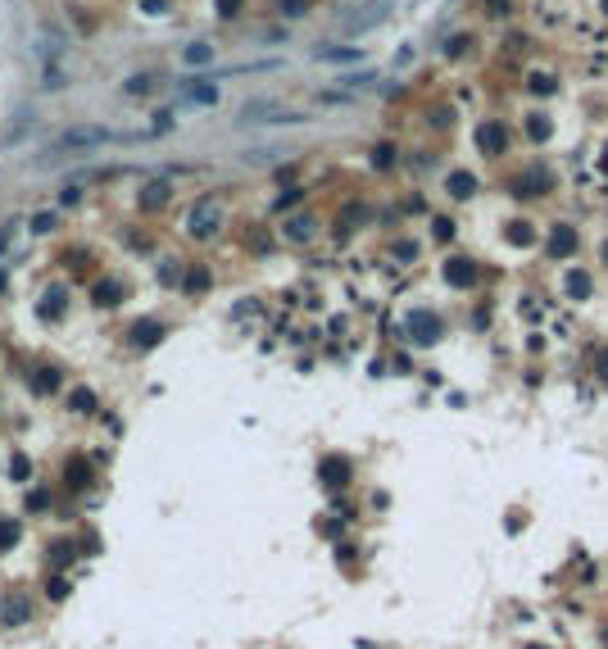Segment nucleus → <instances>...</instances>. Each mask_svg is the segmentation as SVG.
<instances>
[{
    "label": "nucleus",
    "mask_w": 608,
    "mask_h": 649,
    "mask_svg": "<svg viewBox=\"0 0 608 649\" xmlns=\"http://www.w3.org/2000/svg\"><path fill=\"white\" fill-rule=\"evenodd\" d=\"M218 227H223V209H218V200H200V205H191L187 232L196 236V241H209Z\"/></svg>",
    "instance_id": "f257e3e1"
},
{
    "label": "nucleus",
    "mask_w": 608,
    "mask_h": 649,
    "mask_svg": "<svg viewBox=\"0 0 608 649\" xmlns=\"http://www.w3.org/2000/svg\"><path fill=\"white\" fill-rule=\"evenodd\" d=\"M104 141H114L109 128H100V123H82V128H69L60 141H55V150H91V146H104Z\"/></svg>",
    "instance_id": "f03ea898"
},
{
    "label": "nucleus",
    "mask_w": 608,
    "mask_h": 649,
    "mask_svg": "<svg viewBox=\"0 0 608 649\" xmlns=\"http://www.w3.org/2000/svg\"><path fill=\"white\" fill-rule=\"evenodd\" d=\"M177 95L187 104H200V109H214V104H218V87H214V82H205V78H187L177 87Z\"/></svg>",
    "instance_id": "7ed1b4c3"
},
{
    "label": "nucleus",
    "mask_w": 608,
    "mask_h": 649,
    "mask_svg": "<svg viewBox=\"0 0 608 649\" xmlns=\"http://www.w3.org/2000/svg\"><path fill=\"white\" fill-rule=\"evenodd\" d=\"M477 146H481V155H504V150H508V128H504V123H481V128H477Z\"/></svg>",
    "instance_id": "20e7f679"
},
{
    "label": "nucleus",
    "mask_w": 608,
    "mask_h": 649,
    "mask_svg": "<svg viewBox=\"0 0 608 649\" xmlns=\"http://www.w3.org/2000/svg\"><path fill=\"white\" fill-rule=\"evenodd\" d=\"M323 486L327 491H336V486H350V477H354V463L345 459V454H332V459H323Z\"/></svg>",
    "instance_id": "39448f33"
},
{
    "label": "nucleus",
    "mask_w": 608,
    "mask_h": 649,
    "mask_svg": "<svg viewBox=\"0 0 608 649\" xmlns=\"http://www.w3.org/2000/svg\"><path fill=\"white\" fill-rule=\"evenodd\" d=\"M128 341H132V350H150V346H159V341H163V322H154V318H141L137 327L128 332Z\"/></svg>",
    "instance_id": "423d86ee"
},
{
    "label": "nucleus",
    "mask_w": 608,
    "mask_h": 649,
    "mask_svg": "<svg viewBox=\"0 0 608 649\" xmlns=\"http://www.w3.org/2000/svg\"><path fill=\"white\" fill-rule=\"evenodd\" d=\"M409 336L418 341V346H436V341H440L436 313H413V318H409Z\"/></svg>",
    "instance_id": "0eeeda50"
},
{
    "label": "nucleus",
    "mask_w": 608,
    "mask_h": 649,
    "mask_svg": "<svg viewBox=\"0 0 608 649\" xmlns=\"http://www.w3.org/2000/svg\"><path fill=\"white\" fill-rule=\"evenodd\" d=\"M549 254H554V259H572V254H576V232L567 223L554 227V236H549Z\"/></svg>",
    "instance_id": "6e6552de"
},
{
    "label": "nucleus",
    "mask_w": 608,
    "mask_h": 649,
    "mask_svg": "<svg viewBox=\"0 0 608 649\" xmlns=\"http://www.w3.org/2000/svg\"><path fill=\"white\" fill-rule=\"evenodd\" d=\"M168 205V182L163 177H150L146 191H141V214H154V209Z\"/></svg>",
    "instance_id": "1a4fd4ad"
},
{
    "label": "nucleus",
    "mask_w": 608,
    "mask_h": 649,
    "mask_svg": "<svg viewBox=\"0 0 608 649\" xmlns=\"http://www.w3.org/2000/svg\"><path fill=\"white\" fill-rule=\"evenodd\" d=\"M445 278L454 282V286H477V278H481V268L472 259H450L445 264Z\"/></svg>",
    "instance_id": "9d476101"
},
{
    "label": "nucleus",
    "mask_w": 608,
    "mask_h": 649,
    "mask_svg": "<svg viewBox=\"0 0 608 649\" xmlns=\"http://www.w3.org/2000/svg\"><path fill=\"white\" fill-rule=\"evenodd\" d=\"M318 236V218L313 214H295L291 223H286V241H313Z\"/></svg>",
    "instance_id": "9b49d317"
},
{
    "label": "nucleus",
    "mask_w": 608,
    "mask_h": 649,
    "mask_svg": "<svg viewBox=\"0 0 608 649\" xmlns=\"http://www.w3.org/2000/svg\"><path fill=\"white\" fill-rule=\"evenodd\" d=\"M123 295H128V286H123V282H100L91 291V300L100 304V309H109V304H123Z\"/></svg>",
    "instance_id": "f8f14e48"
},
{
    "label": "nucleus",
    "mask_w": 608,
    "mask_h": 649,
    "mask_svg": "<svg viewBox=\"0 0 608 649\" xmlns=\"http://www.w3.org/2000/svg\"><path fill=\"white\" fill-rule=\"evenodd\" d=\"M55 390H60V372H55V368H32V395H55Z\"/></svg>",
    "instance_id": "ddd939ff"
},
{
    "label": "nucleus",
    "mask_w": 608,
    "mask_h": 649,
    "mask_svg": "<svg viewBox=\"0 0 608 649\" xmlns=\"http://www.w3.org/2000/svg\"><path fill=\"white\" fill-rule=\"evenodd\" d=\"M64 309H69V291H64V286L46 291V300H41V313H46V318H60Z\"/></svg>",
    "instance_id": "4468645a"
},
{
    "label": "nucleus",
    "mask_w": 608,
    "mask_h": 649,
    "mask_svg": "<svg viewBox=\"0 0 608 649\" xmlns=\"http://www.w3.org/2000/svg\"><path fill=\"white\" fill-rule=\"evenodd\" d=\"M445 191H450L454 200H468L472 191H477V182H472V173H450V177H445Z\"/></svg>",
    "instance_id": "2eb2a0df"
},
{
    "label": "nucleus",
    "mask_w": 608,
    "mask_h": 649,
    "mask_svg": "<svg viewBox=\"0 0 608 649\" xmlns=\"http://www.w3.org/2000/svg\"><path fill=\"white\" fill-rule=\"evenodd\" d=\"M154 87H159V73H137V78L123 82V91H128V95H146V91H154Z\"/></svg>",
    "instance_id": "dca6fc26"
},
{
    "label": "nucleus",
    "mask_w": 608,
    "mask_h": 649,
    "mask_svg": "<svg viewBox=\"0 0 608 649\" xmlns=\"http://www.w3.org/2000/svg\"><path fill=\"white\" fill-rule=\"evenodd\" d=\"M504 236H508L513 245H532V241H536V227L518 218V223H508V227H504Z\"/></svg>",
    "instance_id": "f3484780"
},
{
    "label": "nucleus",
    "mask_w": 608,
    "mask_h": 649,
    "mask_svg": "<svg viewBox=\"0 0 608 649\" xmlns=\"http://www.w3.org/2000/svg\"><path fill=\"white\" fill-rule=\"evenodd\" d=\"M209 282H214V278H209V268H187V278H182V291H209Z\"/></svg>",
    "instance_id": "a211bd4d"
},
{
    "label": "nucleus",
    "mask_w": 608,
    "mask_h": 649,
    "mask_svg": "<svg viewBox=\"0 0 608 649\" xmlns=\"http://www.w3.org/2000/svg\"><path fill=\"white\" fill-rule=\"evenodd\" d=\"M209 60H214V46H205V41L187 46V64H209Z\"/></svg>",
    "instance_id": "6ab92c4d"
},
{
    "label": "nucleus",
    "mask_w": 608,
    "mask_h": 649,
    "mask_svg": "<svg viewBox=\"0 0 608 649\" xmlns=\"http://www.w3.org/2000/svg\"><path fill=\"white\" fill-rule=\"evenodd\" d=\"M69 404L77 409V414H91V409H95V390H86V386H77V390H73V399H69Z\"/></svg>",
    "instance_id": "aec40b11"
},
{
    "label": "nucleus",
    "mask_w": 608,
    "mask_h": 649,
    "mask_svg": "<svg viewBox=\"0 0 608 649\" xmlns=\"http://www.w3.org/2000/svg\"><path fill=\"white\" fill-rule=\"evenodd\" d=\"M18 540V522L14 518H0V549H9Z\"/></svg>",
    "instance_id": "412c9836"
},
{
    "label": "nucleus",
    "mask_w": 608,
    "mask_h": 649,
    "mask_svg": "<svg viewBox=\"0 0 608 649\" xmlns=\"http://www.w3.org/2000/svg\"><path fill=\"white\" fill-rule=\"evenodd\" d=\"M567 291H572L576 300H586V295H590V278H586V273H572V278H567Z\"/></svg>",
    "instance_id": "4be33fe9"
},
{
    "label": "nucleus",
    "mask_w": 608,
    "mask_h": 649,
    "mask_svg": "<svg viewBox=\"0 0 608 649\" xmlns=\"http://www.w3.org/2000/svg\"><path fill=\"white\" fill-rule=\"evenodd\" d=\"M527 137H536V141H545V137H549V118H545V114L527 118Z\"/></svg>",
    "instance_id": "5701e85b"
},
{
    "label": "nucleus",
    "mask_w": 608,
    "mask_h": 649,
    "mask_svg": "<svg viewBox=\"0 0 608 649\" xmlns=\"http://www.w3.org/2000/svg\"><path fill=\"white\" fill-rule=\"evenodd\" d=\"M159 278L168 282V286H177L182 278H187V273H182V268H177V264H173V259H163V264H159Z\"/></svg>",
    "instance_id": "b1692460"
},
{
    "label": "nucleus",
    "mask_w": 608,
    "mask_h": 649,
    "mask_svg": "<svg viewBox=\"0 0 608 649\" xmlns=\"http://www.w3.org/2000/svg\"><path fill=\"white\" fill-rule=\"evenodd\" d=\"M50 227H55V209H46V214H36V218H32V232H36V236H46Z\"/></svg>",
    "instance_id": "393cba45"
},
{
    "label": "nucleus",
    "mask_w": 608,
    "mask_h": 649,
    "mask_svg": "<svg viewBox=\"0 0 608 649\" xmlns=\"http://www.w3.org/2000/svg\"><path fill=\"white\" fill-rule=\"evenodd\" d=\"M41 87H64V73H60V64H46V73H41Z\"/></svg>",
    "instance_id": "a878e982"
},
{
    "label": "nucleus",
    "mask_w": 608,
    "mask_h": 649,
    "mask_svg": "<svg viewBox=\"0 0 608 649\" xmlns=\"http://www.w3.org/2000/svg\"><path fill=\"white\" fill-rule=\"evenodd\" d=\"M431 236H436V241H450V236H454V223H450V218H436V223H431Z\"/></svg>",
    "instance_id": "bb28decb"
},
{
    "label": "nucleus",
    "mask_w": 608,
    "mask_h": 649,
    "mask_svg": "<svg viewBox=\"0 0 608 649\" xmlns=\"http://www.w3.org/2000/svg\"><path fill=\"white\" fill-rule=\"evenodd\" d=\"M318 100H323V104H354V95H345V91H318Z\"/></svg>",
    "instance_id": "cd10ccee"
},
{
    "label": "nucleus",
    "mask_w": 608,
    "mask_h": 649,
    "mask_svg": "<svg viewBox=\"0 0 608 649\" xmlns=\"http://www.w3.org/2000/svg\"><path fill=\"white\" fill-rule=\"evenodd\" d=\"M391 159H395L391 146H377V150H372V164H377V168H391Z\"/></svg>",
    "instance_id": "c85d7f7f"
},
{
    "label": "nucleus",
    "mask_w": 608,
    "mask_h": 649,
    "mask_svg": "<svg viewBox=\"0 0 608 649\" xmlns=\"http://www.w3.org/2000/svg\"><path fill=\"white\" fill-rule=\"evenodd\" d=\"M395 259H404V264L418 259V245H413V241H400V245H395Z\"/></svg>",
    "instance_id": "c756f323"
},
{
    "label": "nucleus",
    "mask_w": 608,
    "mask_h": 649,
    "mask_svg": "<svg viewBox=\"0 0 608 649\" xmlns=\"http://www.w3.org/2000/svg\"><path fill=\"white\" fill-rule=\"evenodd\" d=\"M318 55H323V60H363L359 50H318Z\"/></svg>",
    "instance_id": "7c9ffc66"
},
{
    "label": "nucleus",
    "mask_w": 608,
    "mask_h": 649,
    "mask_svg": "<svg viewBox=\"0 0 608 649\" xmlns=\"http://www.w3.org/2000/svg\"><path fill=\"white\" fill-rule=\"evenodd\" d=\"M309 0H282V14H304Z\"/></svg>",
    "instance_id": "2f4dec72"
},
{
    "label": "nucleus",
    "mask_w": 608,
    "mask_h": 649,
    "mask_svg": "<svg viewBox=\"0 0 608 649\" xmlns=\"http://www.w3.org/2000/svg\"><path fill=\"white\" fill-rule=\"evenodd\" d=\"M9 241H14V223L0 227V254H5V245H9Z\"/></svg>",
    "instance_id": "473e14b6"
},
{
    "label": "nucleus",
    "mask_w": 608,
    "mask_h": 649,
    "mask_svg": "<svg viewBox=\"0 0 608 649\" xmlns=\"http://www.w3.org/2000/svg\"><path fill=\"white\" fill-rule=\"evenodd\" d=\"M236 9H241V0H218V14H223V18L236 14Z\"/></svg>",
    "instance_id": "72a5a7b5"
},
{
    "label": "nucleus",
    "mask_w": 608,
    "mask_h": 649,
    "mask_svg": "<svg viewBox=\"0 0 608 649\" xmlns=\"http://www.w3.org/2000/svg\"><path fill=\"white\" fill-rule=\"evenodd\" d=\"M77 200H82V191H77V186H69V191L60 196V205H77Z\"/></svg>",
    "instance_id": "f704fd0d"
},
{
    "label": "nucleus",
    "mask_w": 608,
    "mask_h": 649,
    "mask_svg": "<svg viewBox=\"0 0 608 649\" xmlns=\"http://www.w3.org/2000/svg\"><path fill=\"white\" fill-rule=\"evenodd\" d=\"M168 9V0H146V14H163Z\"/></svg>",
    "instance_id": "c9c22d12"
},
{
    "label": "nucleus",
    "mask_w": 608,
    "mask_h": 649,
    "mask_svg": "<svg viewBox=\"0 0 608 649\" xmlns=\"http://www.w3.org/2000/svg\"><path fill=\"white\" fill-rule=\"evenodd\" d=\"M595 368H600V377L608 381V350H604V355H600V364H595Z\"/></svg>",
    "instance_id": "e433bc0d"
},
{
    "label": "nucleus",
    "mask_w": 608,
    "mask_h": 649,
    "mask_svg": "<svg viewBox=\"0 0 608 649\" xmlns=\"http://www.w3.org/2000/svg\"><path fill=\"white\" fill-rule=\"evenodd\" d=\"M532 649H545V645H532Z\"/></svg>",
    "instance_id": "4c0bfd02"
}]
</instances>
